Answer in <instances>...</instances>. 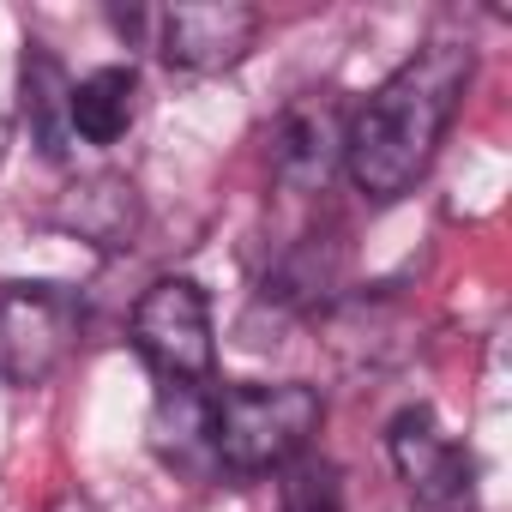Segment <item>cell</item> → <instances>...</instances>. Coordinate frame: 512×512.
<instances>
[{"instance_id":"obj_1","label":"cell","mask_w":512,"mask_h":512,"mask_svg":"<svg viewBox=\"0 0 512 512\" xmlns=\"http://www.w3.org/2000/svg\"><path fill=\"white\" fill-rule=\"evenodd\" d=\"M470 73H476L470 43L434 37L368 97V109L344 133V169L368 199L386 205L422 181V169L434 163V151L464 103Z\"/></svg>"},{"instance_id":"obj_2","label":"cell","mask_w":512,"mask_h":512,"mask_svg":"<svg viewBox=\"0 0 512 512\" xmlns=\"http://www.w3.org/2000/svg\"><path fill=\"white\" fill-rule=\"evenodd\" d=\"M320 392L302 380L284 386H223L211 392V446L217 464L235 476H260L278 464H296L308 440L320 434Z\"/></svg>"},{"instance_id":"obj_3","label":"cell","mask_w":512,"mask_h":512,"mask_svg":"<svg viewBox=\"0 0 512 512\" xmlns=\"http://www.w3.org/2000/svg\"><path fill=\"white\" fill-rule=\"evenodd\" d=\"M133 344L157 368V380H205L217 362L211 338V302L193 278H157L133 302Z\"/></svg>"},{"instance_id":"obj_4","label":"cell","mask_w":512,"mask_h":512,"mask_svg":"<svg viewBox=\"0 0 512 512\" xmlns=\"http://www.w3.org/2000/svg\"><path fill=\"white\" fill-rule=\"evenodd\" d=\"M79 338V302L55 284H7L0 290V380L37 386L49 380Z\"/></svg>"},{"instance_id":"obj_5","label":"cell","mask_w":512,"mask_h":512,"mask_svg":"<svg viewBox=\"0 0 512 512\" xmlns=\"http://www.w3.org/2000/svg\"><path fill=\"white\" fill-rule=\"evenodd\" d=\"M386 446H392V464L404 476V488L428 506V512H464L470 506V488H476V464L458 440L440 434L434 410L428 404H410L392 416L386 428Z\"/></svg>"},{"instance_id":"obj_6","label":"cell","mask_w":512,"mask_h":512,"mask_svg":"<svg viewBox=\"0 0 512 512\" xmlns=\"http://www.w3.org/2000/svg\"><path fill=\"white\" fill-rule=\"evenodd\" d=\"M253 37L260 13L247 0H181L157 19V55L181 73H223L253 49Z\"/></svg>"},{"instance_id":"obj_7","label":"cell","mask_w":512,"mask_h":512,"mask_svg":"<svg viewBox=\"0 0 512 512\" xmlns=\"http://www.w3.org/2000/svg\"><path fill=\"white\" fill-rule=\"evenodd\" d=\"M344 133H350V121H344V109L332 97L290 103L278 115V127H272V181L284 193H302V199L326 193V181L344 163Z\"/></svg>"},{"instance_id":"obj_8","label":"cell","mask_w":512,"mask_h":512,"mask_svg":"<svg viewBox=\"0 0 512 512\" xmlns=\"http://www.w3.org/2000/svg\"><path fill=\"white\" fill-rule=\"evenodd\" d=\"M151 452L187 476L217 470V446H211V392H199L193 380H163L157 404H151Z\"/></svg>"},{"instance_id":"obj_9","label":"cell","mask_w":512,"mask_h":512,"mask_svg":"<svg viewBox=\"0 0 512 512\" xmlns=\"http://www.w3.org/2000/svg\"><path fill=\"white\" fill-rule=\"evenodd\" d=\"M326 344L338 350V362L350 368H386L410 350V314L392 296H356L338 302L326 320Z\"/></svg>"},{"instance_id":"obj_10","label":"cell","mask_w":512,"mask_h":512,"mask_svg":"<svg viewBox=\"0 0 512 512\" xmlns=\"http://www.w3.org/2000/svg\"><path fill=\"white\" fill-rule=\"evenodd\" d=\"M19 109H25V127H31V139L43 145V157L67 163L73 145H79V133H73V79H67V67H61L43 43L25 49V67H19Z\"/></svg>"},{"instance_id":"obj_11","label":"cell","mask_w":512,"mask_h":512,"mask_svg":"<svg viewBox=\"0 0 512 512\" xmlns=\"http://www.w3.org/2000/svg\"><path fill=\"white\" fill-rule=\"evenodd\" d=\"M139 109V73L133 67H97L73 85V133L85 145H115L133 127Z\"/></svg>"},{"instance_id":"obj_12","label":"cell","mask_w":512,"mask_h":512,"mask_svg":"<svg viewBox=\"0 0 512 512\" xmlns=\"http://www.w3.org/2000/svg\"><path fill=\"white\" fill-rule=\"evenodd\" d=\"M61 223L79 229L85 241L127 247L133 229H139V193H133V181H121V175H91V181H79V187L67 193Z\"/></svg>"},{"instance_id":"obj_13","label":"cell","mask_w":512,"mask_h":512,"mask_svg":"<svg viewBox=\"0 0 512 512\" xmlns=\"http://www.w3.org/2000/svg\"><path fill=\"white\" fill-rule=\"evenodd\" d=\"M284 512H344V470L332 458H296L284 470Z\"/></svg>"}]
</instances>
